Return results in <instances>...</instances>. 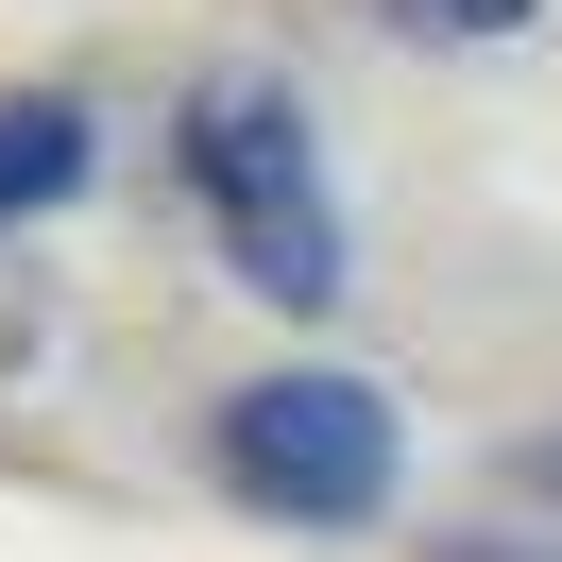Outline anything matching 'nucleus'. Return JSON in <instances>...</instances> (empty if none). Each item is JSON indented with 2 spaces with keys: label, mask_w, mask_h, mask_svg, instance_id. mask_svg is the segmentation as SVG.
<instances>
[{
  "label": "nucleus",
  "mask_w": 562,
  "mask_h": 562,
  "mask_svg": "<svg viewBox=\"0 0 562 562\" xmlns=\"http://www.w3.org/2000/svg\"><path fill=\"white\" fill-rule=\"evenodd\" d=\"M171 154H188V188L222 222V273L256 307H341V188H324V137L273 69H205Z\"/></svg>",
  "instance_id": "1"
},
{
  "label": "nucleus",
  "mask_w": 562,
  "mask_h": 562,
  "mask_svg": "<svg viewBox=\"0 0 562 562\" xmlns=\"http://www.w3.org/2000/svg\"><path fill=\"white\" fill-rule=\"evenodd\" d=\"M222 494H239L256 528H375L392 512V460H409V426H392L375 375H341V358H290V375H239L205 426Z\"/></svg>",
  "instance_id": "2"
},
{
  "label": "nucleus",
  "mask_w": 562,
  "mask_h": 562,
  "mask_svg": "<svg viewBox=\"0 0 562 562\" xmlns=\"http://www.w3.org/2000/svg\"><path fill=\"white\" fill-rule=\"evenodd\" d=\"M86 171H103V120L69 86H0V222H52Z\"/></svg>",
  "instance_id": "3"
},
{
  "label": "nucleus",
  "mask_w": 562,
  "mask_h": 562,
  "mask_svg": "<svg viewBox=\"0 0 562 562\" xmlns=\"http://www.w3.org/2000/svg\"><path fill=\"white\" fill-rule=\"evenodd\" d=\"M392 18H409V35H528L546 0H392Z\"/></svg>",
  "instance_id": "4"
},
{
  "label": "nucleus",
  "mask_w": 562,
  "mask_h": 562,
  "mask_svg": "<svg viewBox=\"0 0 562 562\" xmlns=\"http://www.w3.org/2000/svg\"><path fill=\"white\" fill-rule=\"evenodd\" d=\"M528 477H546V494H562V443H546V460H528Z\"/></svg>",
  "instance_id": "5"
}]
</instances>
